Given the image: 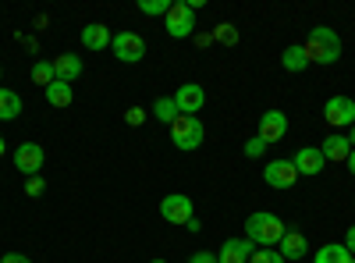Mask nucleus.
<instances>
[{"mask_svg": "<svg viewBox=\"0 0 355 263\" xmlns=\"http://www.w3.org/2000/svg\"><path fill=\"white\" fill-rule=\"evenodd\" d=\"M46 192V182L40 178V174H33V178H25V196H33V199H40Z\"/></svg>", "mask_w": 355, "mask_h": 263, "instance_id": "27", "label": "nucleus"}, {"mask_svg": "<svg viewBox=\"0 0 355 263\" xmlns=\"http://www.w3.org/2000/svg\"><path fill=\"white\" fill-rule=\"evenodd\" d=\"M252 253H256V246L249 239H227L217 253V263H249Z\"/></svg>", "mask_w": 355, "mask_h": 263, "instance_id": "13", "label": "nucleus"}, {"mask_svg": "<svg viewBox=\"0 0 355 263\" xmlns=\"http://www.w3.org/2000/svg\"><path fill=\"white\" fill-rule=\"evenodd\" d=\"M302 46H306L309 65H334L341 57V36L334 33V28H327V25H316Z\"/></svg>", "mask_w": 355, "mask_h": 263, "instance_id": "2", "label": "nucleus"}, {"mask_svg": "<svg viewBox=\"0 0 355 263\" xmlns=\"http://www.w3.org/2000/svg\"><path fill=\"white\" fill-rule=\"evenodd\" d=\"M160 217L167 224H178V228H185L192 217H196V207H192V199L185 192H171L160 199Z\"/></svg>", "mask_w": 355, "mask_h": 263, "instance_id": "5", "label": "nucleus"}, {"mask_svg": "<svg viewBox=\"0 0 355 263\" xmlns=\"http://www.w3.org/2000/svg\"><path fill=\"white\" fill-rule=\"evenodd\" d=\"M110 43H114V36H110V28H107V25L93 22V25H85V28H82V46H85V50H107Z\"/></svg>", "mask_w": 355, "mask_h": 263, "instance_id": "16", "label": "nucleus"}, {"mask_svg": "<svg viewBox=\"0 0 355 263\" xmlns=\"http://www.w3.org/2000/svg\"><path fill=\"white\" fill-rule=\"evenodd\" d=\"M277 246H281L277 253H281L284 260H302V256L309 253V242H306V235H302V231H295V228H291V231H284V239H281Z\"/></svg>", "mask_w": 355, "mask_h": 263, "instance_id": "15", "label": "nucleus"}, {"mask_svg": "<svg viewBox=\"0 0 355 263\" xmlns=\"http://www.w3.org/2000/svg\"><path fill=\"white\" fill-rule=\"evenodd\" d=\"M348 171H352V174H355V150H352V153H348Z\"/></svg>", "mask_w": 355, "mask_h": 263, "instance_id": "36", "label": "nucleus"}, {"mask_svg": "<svg viewBox=\"0 0 355 263\" xmlns=\"http://www.w3.org/2000/svg\"><path fill=\"white\" fill-rule=\"evenodd\" d=\"M174 103H178V114H192V118H199V110L206 107V90L196 85V82H185V85H178Z\"/></svg>", "mask_w": 355, "mask_h": 263, "instance_id": "9", "label": "nucleus"}, {"mask_svg": "<svg viewBox=\"0 0 355 263\" xmlns=\"http://www.w3.org/2000/svg\"><path fill=\"white\" fill-rule=\"evenodd\" d=\"M266 146H274L288 135V114L284 110H266L263 118H259V132H256Z\"/></svg>", "mask_w": 355, "mask_h": 263, "instance_id": "11", "label": "nucleus"}, {"mask_svg": "<svg viewBox=\"0 0 355 263\" xmlns=\"http://www.w3.org/2000/svg\"><path fill=\"white\" fill-rule=\"evenodd\" d=\"M214 43H224V46H234V43H239V28H234L231 22H220V25L214 28Z\"/></svg>", "mask_w": 355, "mask_h": 263, "instance_id": "24", "label": "nucleus"}, {"mask_svg": "<svg viewBox=\"0 0 355 263\" xmlns=\"http://www.w3.org/2000/svg\"><path fill=\"white\" fill-rule=\"evenodd\" d=\"M21 114V96L15 90H4L0 85V121H15Z\"/></svg>", "mask_w": 355, "mask_h": 263, "instance_id": "19", "label": "nucleus"}, {"mask_svg": "<svg viewBox=\"0 0 355 263\" xmlns=\"http://www.w3.org/2000/svg\"><path fill=\"white\" fill-rule=\"evenodd\" d=\"M125 121H128L132 128H139V125L146 121V107H128V110H125Z\"/></svg>", "mask_w": 355, "mask_h": 263, "instance_id": "29", "label": "nucleus"}, {"mask_svg": "<svg viewBox=\"0 0 355 263\" xmlns=\"http://www.w3.org/2000/svg\"><path fill=\"white\" fill-rule=\"evenodd\" d=\"M291 164H295V171H299V178H316V174L327 167V160H323V153H320V146H302Z\"/></svg>", "mask_w": 355, "mask_h": 263, "instance_id": "12", "label": "nucleus"}, {"mask_svg": "<svg viewBox=\"0 0 355 263\" xmlns=\"http://www.w3.org/2000/svg\"><path fill=\"white\" fill-rule=\"evenodd\" d=\"M202 139H206L202 121L192 118V114H178V121L171 125V142L178 146V150L192 153V150H199V146H202Z\"/></svg>", "mask_w": 355, "mask_h": 263, "instance_id": "3", "label": "nucleus"}, {"mask_svg": "<svg viewBox=\"0 0 355 263\" xmlns=\"http://www.w3.org/2000/svg\"><path fill=\"white\" fill-rule=\"evenodd\" d=\"M164 28H167V36H174V40L196 36V11L189 8V0H174L167 18H164Z\"/></svg>", "mask_w": 355, "mask_h": 263, "instance_id": "4", "label": "nucleus"}, {"mask_svg": "<svg viewBox=\"0 0 355 263\" xmlns=\"http://www.w3.org/2000/svg\"><path fill=\"white\" fill-rule=\"evenodd\" d=\"M263 182L270 189H291L295 182H299V171H295L291 160H270L263 167Z\"/></svg>", "mask_w": 355, "mask_h": 263, "instance_id": "10", "label": "nucleus"}, {"mask_svg": "<svg viewBox=\"0 0 355 263\" xmlns=\"http://www.w3.org/2000/svg\"><path fill=\"white\" fill-rule=\"evenodd\" d=\"M0 75H4V65H0Z\"/></svg>", "mask_w": 355, "mask_h": 263, "instance_id": "39", "label": "nucleus"}, {"mask_svg": "<svg viewBox=\"0 0 355 263\" xmlns=\"http://www.w3.org/2000/svg\"><path fill=\"white\" fill-rule=\"evenodd\" d=\"M352 263H355V256H352Z\"/></svg>", "mask_w": 355, "mask_h": 263, "instance_id": "40", "label": "nucleus"}, {"mask_svg": "<svg viewBox=\"0 0 355 263\" xmlns=\"http://www.w3.org/2000/svg\"><path fill=\"white\" fill-rule=\"evenodd\" d=\"M189 263H217V253H210V249H199L196 256H189Z\"/></svg>", "mask_w": 355, "mask_h": 263, "instance_id": "30", "label": "nucleus"}, {"mask_svg": "<svg viewBox=\"0 0 355 263\" xmlns=\"http://www.w3.org/2000/svg\"><path fill=\"white\" fill-rule=\"evenodd\" d=\"M345 139H348V146H352V150H355V125L348 128V135H345Z\"/></svg>", "mask_w": 355, "mask_h": 263, "instance_id": "35", "label": "nucleus"}, {"mask_svg": "<svg viewBox=\"0 0 355 263\" xmlns=\"http://www.w3.org/2000/svg\"><path fill=\"white\" fill-rule=\"evenodd\" d=\"M153 118L164 121V125H174V121H178V103H174V96H160V100L153 103Z\"/></svg>", "mask_w": 355, "mask_h": 263, "instance_id": "22", "label": "nucleus"}, {"mask_svg": "<svg viewBox=\"0 0 355 263\" xmlns=\"http://www.w3.org/2000/svg\"><path fill=\"white\" fill-rule=\"evenodd\" d=\"M8 153V142H4V135H0V157H4Z\"/></svg>", "mask_w": 355, "mask_h": 263, "instance_id": "37", "label": "nucleus"}, {"mask_svg": "<svg viewBox=\"0 0 355 263\" xmlns=\"http://www.w3.org/2000/svg\"><path fill=\"white\" fill-rule=\"evenodd\" d=\"M284 221L270 210H256L245 217V239L256 246V249H274L281 239H284Z\"/></svg>", "mask_w": 355, "mask_h": 263, "instance_id": "1", "label": "nucleus"}, {"mask_svg": "<svg viewBox=\"0 0 355 263\" xmlns=\"http://www.w3.org/2000/svg\"><path fill=\"white\" fill-rule=\"evenodd\" d=\"M185 228H189V231H202V221H199V217H192V221H189Z\"/></svg>", "mask_w": 355, "mask_h": 263, "instance_id": "34", "label": "nucleus"}, {"mask_svg": "<svg viewBox=\"0 0 355 263\" xmlns=\"http://www.w3.org/2000/svg\"><path fill=\"white\" fill-rule=\"evenodd\" d=\"M110 46H114V57L121 65H139L142 57H146V40L139 33H117Z\"/></svg>", "mask_w": 355, "mask_h": 263, "instance_id": "6", "label": "nucleus"}, {"mask_svg": "<svg viewBox=\"0 0 355 263\" xmlns=\"http://www.w3.org/2000/svg\"><path fill=\"white\" fill-rule=\"evenodd\" d=\"M263 150H266V142H263L259 135L245 139V157H249V160H259V157H263Z\"/></svg>", "mask_w": 355, "mask_h": 263, "instance_id": "28", "label": "nucleus"}, {"mask_svg": "<svg viewBox=\"0 0 355 263\" xmlns=\"http://www.w3.org/2000/svg\"><path fill=\"white\" fill-rule=\"evenodd\" d=\"M313 263H352V253L341 242H331V246H320V253L313 256Z\"/></svg>", "mask_w": 355, "mask_h": 263, "instance_id": "20", "label": "nucleus"}, {"mask_svg": "<svg viewBox=\"0 0 355 263\" xmlns=\"http://www.w3.org/2000/svg\"><path fill=\"white\" fill-rule=\"evenodd\" d=\"M150 263H167V260H150Z\"/></svg>", "mask_w": 355, "mask_h": 263, "instance_id": "38", "label": "nucleus"}, {"mask_svg": "<svg viewBox=\"0 0 355 263\" xmlns=\"http://www.w3.org/2000/svg\"><path fill=\"white\" fill-rule=\"evenodd\" d=\"M33 82L43 85V90H50V85L57 82V75H53V61H36V65H33Z\"/></svg>", "mask_w": 355, "mask_h": 263, "instance_id": "23", "label": "nucleus"}, {"mask_svg": "<svg viewBox=\"0 0 355 263\" xmlns=\"http://www.w3.org/2000/svg\"><path fill=\"white\" fill-rule=\"evenodd\" d=\"M53 75H57V82H75L78 75H82V57H75V53H61V57H53Z\"/></svg>", "mask_w": 355, "mask_h": 263, "instance_id": "17", "label": "nucleus"}, {"mask_svg": "<svg viewBox=\"0 0 355 263\" xmlns=\"http://www.w3.org/2000/svg\"><path fill=\"white\" fill-rule=\"evenodd\" d=\"M281 68H284V71H291V75L306 71V68H309L306 46H302V43H291V46H284V53H281Z\"/></svg>", "mask_w": 355, "mask_h": 263, "instance_id": "18", "label": "nucleus"}, {"mask_svg": "<svg viewBox=\"0 0 355 263\" xmlns=\"http://www.w3.org/2000/svg\"><path fill=\"white\" fill-rule=\"evenodd\" d=\"M171 4H174V0H139V11H142V15H150V18H157V15L167 18Z\"/></svg>", "mask_w": 355, "mask_h": 263, "instance_id": "25", "label": "nucleus"}, {"mask_svg": "<svg viewBox=\"0 0 355 263\" xmlns=\"http://www.w3.org/2000/svg\"><path fill=\"white\" fill-rule=\"evenodd\" d=\"M43 160H46V153H43L40 142H21L18 150H15V167L25 174V178L40 174V171H43Z\"/></svg>", "mask_w": 355, "mask_h": 263, "instance_id": "8", "label": "nucleus"}, {"mask_svg": "<svg viewBox=\"0 0 355 263\" xmlns=\"http://www.w3.org/2000/svg\"><path fill=\"white\" fill-rule=\"evenodd\" d=\"M46 100H50V107L64 110V107H71V100H75V90H71L68 82H53L50 90H46Z\"/></svg>", "mask_w": 355, "mask_h": 263, "instance_id": "21", "label": "nucleus"}, {"mask_svg": "<svg viewBox=\"0 0 355 263\" xmlns=\"http://www.w3.org/2000/svg\"><path fill=\"white\" fill-rule=\"evenodd\" d=\"M0 263H33L25 253H8V256H0Z\"/></svg>", "mask_w": 355, "mask_h": 263, "instance_id": "32", "label": "nucleus"}, {"mask_svg": "<svg viewBox=\"0 0 355 263\" xmlns=\"http://www.w3.org/2000/svg\"><path fill=\"white\" fill-rule=\"evenodd\" d=\"M320 153H323V160H334V164H341V160H348L352 146H348V139H345L341 132H331L327 139L320 142Z\"/></svg>", "mask_w": 355, "mask_h": 263, "instance_id": "14", "label": "nucleus"}, {"mask_svg": "<svg viewBox=\"0 0 355 263\" xmlns=\"http://www.w3.org/2000/svg\"><path fill=\"white\" fill-rule=\"evenodd\" d=\"M341 246H345V249H348V253L355 256V224H352V228L345 231V242H341Z\"/></svg>", "mask_w": 355, "mask_h": 263, "instance_id": "31", "label": "nucleus"}, {"mask_svg": "<svg viewBox=\"0 0 355 263\" xmlns=\"http://www.w3.org/2000/svg\"><path fill=\"white\" fill-rule=\"evenodd\" d=\"M323 118L334 128H352L355 125V100L352 96H331L323 103Z\"/></svg>", "mask_w": 355, "mask_h": 263, "instance_id": "7", "label": "nucleus"}, {"mask_svg": "<svg viewBox=\"0 0 355 263\" xmlns=\"http://www.w3.org/2000/svg\"><path fill=\"white\" fill-rule=\"evenodd\" d=\"M249 263H288L277 249H256L252 256H249Z\"/></svg>", "mask_w": 355, "mask_h": 263, "instance_id": "26", "label": "nucleus"}, {"mask_svg": "<svg viewBox=\"0 0 355 263\" xmlns=\"http://www.w3.org/2000/svg\"><path fill=\"white\" fill-rule=\"evenodd\" d=\"M192 40H196V46H202V50H206V46L214 43V33H196Z\"/></svg>", "mask_w": 355, "mask_h": 263, "instance_id": "33", "label": "nucleus"}]
</instances>
